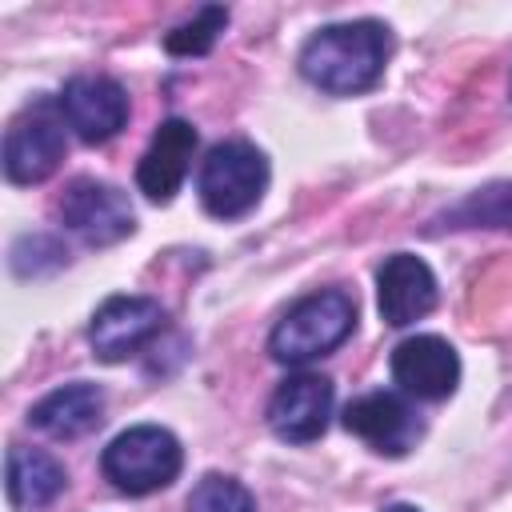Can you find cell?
I'll return each instance as SVG.
<instances>
[{"instance_id": "cell-2", "label": "cell", "mask_w": 512, "mask_h": 512, "mask_svg": "<svg viewBox=\"0 0 512 512\" xmlns=\"http://www.w3.org/2000/svg\"><path fill=\"white\" fill-rule=\"evenodd\" d=\"M352 324H356V300L340 288H324L296 300L280 316V324L268 336V352L280 364H308L316 356H328L336 344H344Z\"/></svg>"}, {"instance_id": "cell-18", "label": "cell", "mask_w": 512, "mask_h": 512, "mask_svg": "<svg viewBox=\"0 0 512 512\" xmlns=\"http://www.w3.org/2000/svg\"><path fill=\"white\" fill-rule=\"evenodd\" d=\"M188 512H256V500L240 480L212 472L192 488Z\"/></svg>"}, {"instance_id": "cell-16", "label": "cell", "mask_w": 512, "mask_h": 512, "mask_svg": "<svg viewBox=\"0 0 512 512\" xmlns=\"http://www.w3.org/2000/svg\"><path fill=\"white\" fill-rule=\"evenodd\" d=\"M452 228H508L512 232V184H488L444 212Z\"/></svg>"}, {"instance_id": "cell-13", "label": "cell", "mask_w": 512, "mask_h": 512, "mask_svg": "<svg viewBox=\"0 0 512 512\" xmlns=\"http://www.w3.org/2000/svg\"><path fill=\"white\" fill-rule=\"evenodd\" d=\"M192 152H196V128L180 116L164 120L148 144V152L140 156L136 164V188L152 200V204H168L184 176H188V164H192Z\"/></svg>"}, {"instance_id": "cell-6", "label": "cell", "mask_w": 512, "mask_h": 512, "mask_svg": "<svg viewBox=\"0 0 512 512\" xmlns=\"http://www.w3.org/2000/svg\"><path fill=\"white\" fill-rule=\"evenodd\" d=\"M164 308L148 296H112L96 308L92 324H88V344L92 356L104 364H120L128 356H136L160 328H164Z\"/></svg>"}, {"instance_id": "cell-7", "label": "cell", "mask_w": 512, "mask_h": 512, "mask_svg": "<svg viewBox=\"0 0 512 512\" xmlns=\"http://www.w3.org/2000/svg\"><path fill=\"white\" fill-rule=\"evenodd\" d=\"M56 108L84 144H104L128 120V92L112 76H72L60 88Z\"/></svg>"}, {"instance_id": "cell-14", "label": "cell", "mask_w": 512, "mask_h": 512, "mask_svg": "<svg viewBox=\"0 0 512 512\" xmlns=\"http://www.w3.org/2000/svg\"><path fill=\"white\" fill-rule=\"evenodd\" d=\"M100 420H104V392L96 384H84V380L52 388L28 412V424L52 440H80V436L96 432Z\"/></svg>"}, {"instance_id": "cell-1", "label": "cell", "mask_w": 512, "mask_h": 512, "mask_svg": "<svg viewBox=\"0 0 512 512\" xmlns=\"http://www.w3.org/2000/svg\"><path fill=\"white\" fill-rule=\"evenodd\" d=\"M388 48H392L388 28L376 20L328 24V28L312 32L308 44L300 48V76L308 84H316L320 92L352 96L380 80Z\"/></svg>"}, {"instance_id": "cell-4", "label": "cell", "mask_w": 512, "mask_h": 512, "mask_svg": "<svg viewBox=\"0 0 512 512\" xmlns=\"http://www.w3.org/2000/svg\"><path fill=\"white\" fill-rule=\"evenodd\" d=\"M180 464H184V448L160 424H136L120 432L100 456L104 476L128 496H148L168 488L180 476Z\"/></svg>"}, {"instance_id": "cell-5", "label": "cell", "mask_w": 512, "mask_h": 512, "mask_svg": "<svg viewBox=\"0 0 512 512\" xmlns=\"http://www.w3.org/2000/svg\"><path fill=\"white\" fill-rule=\"evenodd\" d=\"M60 224L68 232H76L84 244L104 248V244H116L136 232V212L120 188L80 176L60 196Z\"/></svg>"}, {"instance_id": "cell-11", "label": "cell", "mask_w": 512, "mask_h": 512, "mask_svg": "<svg viewBox=\"0 0 512 512\" xmlns=\"http://www.w3.org/2000/svg\"><path fill=\"white\" fill-rule=\"evenodd\" d=\"M344 428L380 456H404L420 440L416 408L396 392H364L344 408Z\"/></svg>"}, {"instance_id": "cell-8", "label": "cell", "mask_w": 512, "mask_h": 512, "mask_svg": "<svg viewBox=\"0 0 512 512\" xmlns=\"http://www.w3.org/2000/svg\"><path fill=\"white\" fill-rule=\"evenodd\" d=\"M332 380L320 372H296L288 376L272 400H268V428L288 440V444H308L316 436H324L328 416H332Z\"/></svg>"}, {"instance_id": "cell-17", "label": "cell", "mask_w": 512, "mask_h": 512, "mask_svg": "<svg viewBox=\"0 0 512 512\" xmlns=\"http://www.w3.org/2000/svg\"><path fill=\"white\" fill-rule=\"evenodd\" d=\"M224 24H228V8L204 4L192 20H184L180 28H172L164 36V52L168 56H204V52H212V44L224 32Z\"/></svg>"}, {"instance_id": "cell-19", "label": "cell", "mask_w": 512, "mask_h": 512, "mask_svg": "<svg viewBox=\"0 0 512 512\" xmlns=\"http://www.w3.org/2000/svg\"><path fill=\"white\" fill-rule=\"evenodd\" d=\"M380 512H420L416 504H388V508H380Z\"/></svg>"}, {"instance_id": "cell-3", "label": "cell", "mask_w": 512, "mask_h": 512, "mask_svg": "<svg viewBox=\"0 0 512 512\" xmlns=\"http://www.w3.org/2000/svg\"><path fill=\"white\" fill-rule=\"evenodd\" d=\"M264 188H268V160L248 140H224V144L208 148L200 176H196L200 204L216 220H236V216L252 212L260 204Z\"/></svg>"}, {"instance_id": "cell-10", "label": "cell", "mask_w": 512, "mask_h": 512, "mask_svg": "<svg viewBox=\"0 0 512 512\" xmlns=\"http://www.w3.org/2000/svg\"><path fill=\"white\" fill-rule=\"evenodd\" d=\"M64 124L44 108L24 112L12 120L4 136V176L12 184H40L64 160Z\"/></svg>"}, {"instance_id": "cell-12", "label": "cell", "mask_w": 512, "mask_h": 512, "mask_svg": "<svg viewBox=\"0 0 512 512\" xmlns=\"http://www.w3.org/2000/svg\"><path fill=\"white\" fill-rule=\"evenodd\" d=\"M376 308L388 328H408L436 308V276L412 252H392L376 272Z\"/></svg>"}, {"instance_id": "cell-15", "label": "cell", "mask_w": 512, "mask_h": 512, "mask_svg": "<svg viewBox=\"0 0 512 512\" xmlns=\"http://www.w3.org/2000/svg\"><path fill=\"white\" fill-rule=\"evenodd\" d=\"M8 500L20 508V512H36L44 504H52L68 476H64V464L52 460L48 452L40 448H12L8 452Z\"/></svg>"}, {"instance_id": "cell-9", "label": "cell", "mask_w": 512, "mask_h": 512, "mask_svg": "<svg viewBox=\"0 0 512 512\" xmlns=\"http://www.w3.org/2000/svg\"><path fill=\"white\" fill-rule=\"evenodd\" d=\"M392 380L416 400H448L460 384V356L444 336H408L392 348Z\"/></svg>"}]
</instances>
